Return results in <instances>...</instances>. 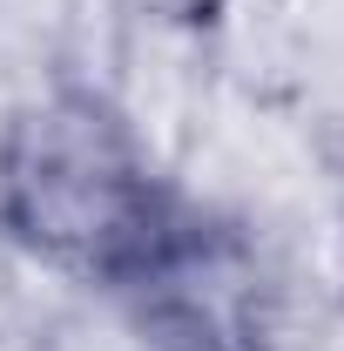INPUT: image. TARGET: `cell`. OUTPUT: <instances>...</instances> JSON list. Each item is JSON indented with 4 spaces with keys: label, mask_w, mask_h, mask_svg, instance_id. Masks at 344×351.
<instances>
[{
    "label": "cell",
    "mask_w": 344,
    "mask_h": 351,
    "mask_svg": "<svg viewBox=\"0 0 344 351\" xmlns=\"http://www.w3.org/2000/svg\"><path fill=\"white\" fill-rule=\"evenodd\" d=\"M175 223L182 210L142 129L101 88L54 82L0 122V230L34 263L135 284Z\"/></svg>",
    "instance_id": "obj_1"
}]
</instances>
